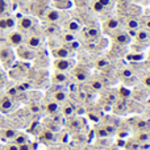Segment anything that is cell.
Returning a JSON list of instances; mask_svg holds the SVG:
<instances>
[{
	"label": "cell",
	"instance_id": "6da1fadb",
	"mask_svg": "<svg viewBox=\"0 0 150 150\" xmlns=\"http://www.w3.org/2000/svg\"><path fill=\"white\" fill-rule=\"evenodd\" d=\"M46 96L49 99H52L53 101H55L57 104H59V105H62L63 103L70 100V92L66 90L65 86L52 84L50 87H47Z\"/></svg>",
	"mask_w": 150,
	"mask_h": 150
},
{
	"label": "cell",
	"instance_id": "7a4b0ae2",
	"mask_svg": "<svg viewBox=\"0 0 150 150\" xmlns=\"http://www.w3.org/2000/svg\"><path fill=\"white\" fill-rule=\"evenodd\" d=\"M69 18V16L66 15L65 11H59L57 8H53V7H49L47 11L44 13L41 20L44 23H50V24H61L62 25L66 20Z\"/></svg>",
	"mask_w": 150,
	"mask_h": 150
},
{
	"label": "cell",
	"instance_id": "3957f363",
	"mask_svg": "<svg viewBox=\"0 0 150 150\" xmlns=\"http://www.w3.org/2000/svg\"><path fill=\"white\" fill-rule=\"evenodd\" d=\"M36 30V29H34ZM29 32V33L25 34V40H24V44L26 45V46H29L30 49L36 50V52H38V50L44 49V45H45V37L42 33H37V32Z\"/></svg>",
	"mask_w": 150,
	"mask_h": 150
},
{
	"label": "cell",
	"instance_id": "277c9868",
	"mask_svg": "<svg viewBox=\"0 0 150 150\" xmlns=\"http://www.w3.org/2000/svg\"><path fill=\"white\" fill-rule=\"evenodd\" d=\"M16 61V54L12 46H9L8 44L0 45V62L5 69H11L15 65Z\"/></svg>",
	"mask_w": 150,
	"mask_h": 150
},
{
	"label": "cell",
	"instance_id": "5b68a950",
	"mask_svg": "<svg viewBox=\"0 0 150 150\" xmlns=\"http://www.w3.org/2000/svg\"><path fill=\"white\" fill-rule=\"evenodd\" d=\"M37 25H38V20H37L34 16H32V15L23 16V17L17 21V24H16V26L18 28V30L23 32L24 34L34 30V29L37 28Z\"/></svg>",
	"mask_w": 150,
	"mask_h": 150
},
{
	"label": "cell",
	"instance_id": "8992f818",
	"mask_svg": "<svg viewBox=\"0 0 150 150\" xmlns=\"http://www.w3.org/2000/svg\"><path fill=\"white\" fill-rule=\"evenodd\" d=\"M70 75H71V79L79 84V83L87 82L91 76V73L84 65H76L73 70H71Z\"/></svg>",
	"mask_w": 150,
	"mask_h": 150
},
{
	"label": "cell",
	"instance_id": "52a82bcc",
	"mask_svg": "<svg viewBox=\"0 0 150 150\" xmlns=\"http://www.w3.org/2000/svg\"><path fill=\"white\" fill-rule=\"evenodd\" d=\"M52 7V3L50 0H34L30 4V13L34 17L42 18L44 13L47 11V8Z\"/></svg>",
	"mask_w": 150,
	"mask_h": 150
},
{
	"label": "cell",
	"instance_id": "ba28073f",
	"mask_svg": "<svg viewBox=\"0 0 150 150\" xmlns=\"http://www.w3.org/2000/svg\"><path fill=\"white\" fill-rule=\"evenodd\" d=\"M55 71H62V73H71V70L76 66L75 58H62V59H54L53 62Z\"/></svg>",
	"mask_w": 150,
	"mask_h": 150
},
{
	"label": "cell",
	"instance_id": "9c48e42d",
	"mask_svg": "<svg viewBox=\"0 0 150 150\" xmlns=\"http://www.w3.org/2000/svg\"><path fill=\"white\" fill-rule=\"evenodd\" d=\"M112 38V41L115 42V45H117V46H127V45L130 44V41H132V38H130V36L128 34L127 30H122V29H117V30H115L113 33L109 34Z\"/></svg>",
	"mask_w": 150,
	"mask_h": 150
},
{
	"label": "cell",
	"instance_id": "30bf717a",
	"mask_svg": "<svg viewBox=\"0 0 150 150\" xmlns=\"http://www.w3.org/2000/svg\"><path fill=\"white\" fill-rule=\"evenodd\" d=\"M15 54L17 55L20 59H23V61L26 62V61H33L34 58H36L37 52L33 50V49H30L29 46H26L25 44H23V45H20V46L16 47Z\"/></svg>",
	"mask_w": 150,
	"mask_h": 150
},
{
	"label": "cell",
	"instance_id": "8fae6325",
	"mask_svg": "<svg viewBox=\"0 0 150 150\" xmlns=\"http://www.w3.org/2000/svg\"><path fill=\"white\" fill-rule=\"evenodd\" d=\"M61 109V105L57 104L55 101H53L52 99H49L47 96H45V99L42 100V104H41V111H44L45 115L47 116H53V115L58 113Z\"/></svg>",
	"mask_w": 150,
	"mask_h": 150
},
{
	"label": "cell",
	"instance_id": "7c38bea8",
	"mask_svg": "<svg viewBox=\"0 0 150 150\" xmlns=\"http://www.w3.org/2000/svg\"><path fill=\"white\" fill-rule=\"evenodd\" d=\"M50 53H52L53 58L54 59H62V58H74L75 57V53H73L70 49H69L66 45H59V46L57 47H53L52 50H50Z\"/></svg>",
	"mask_w": 150,
	"mask_h": 150
},
{
	"label": "cell",
	"instance_id": "4fadbf2b",
	"mask_svg": "<svg viewBox=\"0 0 150 150\" xmlns=\"http://www.w3.org/2000/svg\"><path fill=\"white\" fill-rule=\"evenodd\" d=\"M24 40H25V34L23 33V32L20 30H11L9 34L7 36V42L9 46L12 47H17L20 46V45L24 44Z\"/></svg>",
	"mask_w": 150,
	"mask_h": 150
},
{
	"label": "cell",
	"instance_id": "5bb4252c",
	"mask_svg": "<svg viewBox=\"0 0 150 150\" xmlns=\"http://www.w3.org/2000/svg\"><path fill=\"white\" fill-rule=\"evenodd\" d=\"M120 79L125 83V84H136L138 82V76L134 74L132 67H122L120 70Z\"/></svg>",
	"mask_w": 150,
	"mask_h": 150
},
{
	"label": "cell",
	"instance_id": "9a60e30c",
	"mask_svg": "<svg viewBox=\"0 0 150 150\" xmlns=\"http://www.w3.org/2000/svg\"><path fill=\"white\" fill-rule=\"evenodd\" d=\"M16 107H17V104H16L13 96L5 95V96L0 98V112H3V113H9V112L15 111Z\"/></svg>",
	"mask_w": 150,
	"mask_h": 150
},
{
	"label": "cell",
	"instance_id": "2e32d148",
	"mask_svg": "<svg viewBox=\"0 0 150 150\" xmlns=\"http://www.w3.org/2000/svg\"><path fill=\"white\" fill-rule=\"evenodd\" d=\"M71 80V75L70 73H62V71H55L54 74H53L52 79H50V82H52V84H57V86H65Z\"/></svg>",
	"mask_w": 150,
	"mask_h": 150
},
{
	"label": "cell",
	"instance_id": "e0dca14e",
	"mask_svg": "<svg viewBox=\"0 0 150 150\" xmlns=\"http://www.w3.org/2000/svg\"><path fill=\"white\" fill-rule=\"evenodd\" d=\"M59 113L63 116V119H73L75 115H76V105L71 103L70 100H67L66 103H63L61 105Z\"/></svg>",
	"mask_w": 150,
	"mask_h": 150
},
{
	"label": "cell",
	"instance_id": "ac0fdd59",
	"mask_svg": "<svg viewBox=\"0 0 150 150\" xmlns=\"http://www.w3.org/2000/svg\"><path fill=\"white\" fill-rule=\"evenodd\" d=\"M16 18L11 15H4L0 16V30H13L16 28Z\"/></svg>",
	"mask_w": 150,
	"mask_h": 150
},
{
	"label": "cell",
	"instance_id": "d6986e66",
	"mask_svg": "<svg viewBox=\"0 0 150 150\" xmlns=\"http://www.w3.org/2000/svg\"><path fill=\"white\" fill-rule=\"evenodd\" d=\"M80 32H82V36L84 37L88 42L96 41V40H99V38H100V36H101V30L99 28H96V26L84 28V29H82Z\"/></svg>",
	"mask_w": 150,
	"mask_h": 150
},
{
	"label": "cell",
	"instance_id": "ffe728a7",
	"mask_svg": "<svg viewBox=\"0 0 150 150\" xmlns=\"http://www.w3.org/2000/svg\"><path fill=\"white\" fill-rule=\"evenodd\" d=\"M41 33L44 34V37H55L59 34V26L57 24H50V23H44L41 29Z\"/></svg>",
	"mask_w": 150,
	"mask_h": 150
},
{
	"label": "cell",
	"instance_id": "44dd1931",
	"mask_svg": "<svg viewBox=\"0 0 150 150\" xmlns=\"http://www.w3.org/2000/svg\"><path fill=\"white\" fill-rule=\"evenodd\" d=\"M101 28H103L104 33L111 34V33H113L115 30L120 29V21L117 20V18H115V17H111V18H108V20L104 21Z\"/></svg>",
	"mask_w": 150,
	"mask_h": 150
},
{
	"label": "cell",
	"instance_id": "7402d4cb",
	"mask_svg": "<svg viewBox=\"0 0 150 150\" xmlns=\"http://www.w3.org/2000/svg\"><path fill=\"white\" fill-rule=\"evenodd\" d=\"M62 25H63V28H65V30L70 32V33L76 34L82 30V24H80L78 20H75V18H67Z\"/></svg>",
	"mask_w": 150,
	"mask_h": 150
},
{
	"label": "cell",
	"instance_id": "603a6c76",
	"mask_svg": "<svg viewBox=\"0 0 150 150\" xmlns=\"http://www.w3.org/2000/svg\"><path fill=\"white\" fill-rule=\"evenodd\" d=\"M134 38H136V44L137 45H145L146 46L150 42V32H148L144 28H140L137 30V33H136Z\"/></svg>",
	"mask_w": 150,
	"mask_h": 150
},
{
	"label": "cell",
	"instance_id": "cb8c5ba5",
	"mask_svg": "<svg viewBox=\"0 0 150 150\" xmlns=\"http://www.w3.org/2000/svg\"><path fill=\"white\" fill-rule=\"evenodd\" d=\"M52 7L59 11H67L73 7V0H52Z\"/></svg>",
	"mask_w": 150,
	"mask_h": 150
},
{
	"label": "cell",
	"instance_id": "d4e9b609",
	"mask_svg": "<svg viewBox=\"0 0 150 150\" xmlns=\"http://www.w3.org/2000/svg\"><path fill=\"white\" fill-rule=\"evenodd\" d=\"M90 87L92 91L98 92V91H101L104 87H105V83L103 82V79L100 78H96V76H90Z\"/></svg>",
	"mask_w": 150,
	"mask_h": 150
},
{
	"label": "cell",
	"instance_id": "484cf974",
	"mask_svg": "<svg viewBox=\"0 0 150 150\" xmlns=\"http://www.w3.org/2000/svg\"><path fill=\"white\" fill-rule=\"evenodd\" d=\"M40 138H41V141L45 144H52V142H54V141H57V134L49 129H44L42 133L40 134Z\"/></svg>",
	"mask_w": 150,
	"mask_h": 150
},
{
	"label": "cell",
	"instance_id": "4316f807",
	"mask_svg": "<svg viewBox=\"0 0 150 150\" xmlns=\"http://www.w3.org/2000/svg\"><path fill=\"white\" fill-rule=\"evenodd\" d=\"M127 30H138L141 28V21L137 17H129L125 23Z\"/></svg>",
	"mask_w": 150,
	"mask_h": 150
},
{
	"label": "cell",
	"instance_id": "83f0119b",
	"mask_svg": "<svg viewBox=\"0 0 150 150\" xmlns=\"http://www.w3.org/2000/svg\"><path fill=\"white\" fill-rule=\"evenodd\" d=\"M59 38H61V42H62V44H70V42L78 40L75 33H70V32H66V30L62 32V33H59Z\"/></svg>",
	"mask_w": 150,
	"mask_h": 150
},
{
	"label": "cell",
	"instance_id": "f1b7e54d",
	"mask_svg": "<svg viewBox=\"0 0 150 150\" xmlns=\"http://www.w3.org/2000/svg\"><path fill=\"white\" fill-rule=\"evenodd\" d=\"M12 141H13V144H16V145H23V144L29 142V136L26 134V133H20L18 132Z\"/></svg>",
	"mask_w": 150,
	"mask_h": 150
},
{
	"label": "cell",
	"instance_id": "f546056e",
	"mask_svg": "<svg viewBox=\"0 0 150 150\" xmlns=\"http://www.w3.org/2000/svg\"><path fill=\"white\" fill-rule=\"evenodd\" d=\"M11 11V1L9 0H0V16L8 15Z\"/></svg>",
	"mask_w": 150,
	"mask_h": 150
},
{
	"label": "cell",
	"instance_id": "4dcf8cb0",
	"mask_svg": "<svg viewBox=\"0 0 150 150\" xmlns=\"http://www.w3.org/2000/svg\"><path fill=\"white\" fill-rule=\"evenodd\" d=\"M59 138V141L63 144V145H66V144L69 142V140H70V134H69V132H66V130H63V132H61L57 136V140Z\"/></svg>",
	"mask_w": 150,
	"mask_h": 150
},
{
	"label": "cell",
	"instance_id": "1f68e13d",
	"mask_svg": "<svg viewBox=\"0 0 150 150\" xmlns=\"http://www.w3.org/2000/svg\"><path fill=\"white\" fill-rule=\"evenodd\" d=\"M137 141H140V142H148V141H150V134L146 132H140L137 134Z\"/></svg>",
	"mask_w": 150,
	"mask_h": 150
},
{
	"label": "cell",
	"instance_id": "d6a6232c",
	"mask_svg": "<svg viewBox=\"0 0 150 150\" xmlns=\"http://www.w3.org/2000/svg\"><path fill=\"white\" fill-rule=\"evenodd\" d=\"M17 130L16 129H5L4 130V137L7 138V140H13L15 138V136L17 134Z\"/></svg>",
	"mask_w": 150,
	"mask_h": 150
},
{
	"label": "cell",
	"instance_id": "836d02e7",
	"mask_svg": "<svg viewBox=\"0 0 150 150\" xmlns=\"http://www.w3.org/2000/svg\"><path fill=\"white\" fill-rule=\"evenodd\" d=\"M95 133H96V136H98V137H100V138H107V137H109L108 133L105 132V129H104L103 127H101V128H96V129H95Z\"/></svg>",
	"mask_w": 150,
	"mask_h": 150
},
{
	"label": "cell",
	"instance_id": "e575fe53",
	"mask_svg": "<svg viewBox=\"0 0 150 150\" xmlns=\"http://www.w3.org/2000/svg\"><path fill=\"white\" fill-rule=\"evenodd\" d=\"M141 82H142V86L145 88H150V74H146L145 76L141 79Z\"/></svg>",
	"mask_w": 150,
	"mask_h": 150
},
{
	"label": "cell",
	"instance_id": "d590c367",
	"mask_svg": "<svg viewBox=\"0 0 150 150\" xmlns=\"http://www.w3.org/2000/svg\"><path fill=\"white\" fill-rule=\"evenodd\" d=\"M142 24H144V29L150 32V17H144V20L141 21V25H142Z\"/></svg>",
	"mask_w": 150,
	"mask_h": 150
},
{
	"label": "cell",
	"instance_id": "8d00e7d4",
	"mask_svg": "<svg viewBox=\"0 0 150 150\" xmlns=\"http://www.w3.org/2000/svg\"><path fill=\"white\" fill-rule=\"evenodd\" d=\"M18 150H33V148H32L30 142H26L23 144V145H18Z\"/></svg>",
	"mask_w": 150,
	"mask_h": 150
},
{
	"label": "cell",
	"instance_id": "74e56055",
	"mask_svg": "<svg viewBox=\"0 0 150 150\" xmlns=\"http://www.w3.org/2000/svg\"><path fill=\"white\" fill-rule=\"evenodd\" d=\"M5 80H7V74L3 69H0V84H4Z\"/></svg>",
	"mask_w": 150,
	"mask_h": 150
},
{
	"label": "cell",
	"instance_id": "f35d334b",
	"mask_svg": "<svg viewBox=\"0 0 150 150\" xmlns=\"http://www.w3.org/2000/svg\"><path fill=\"white\" fill-rule=\"evenodd\" d=\"M4 150H18V145H16V144H9V145H7L4 148Z\"/></svg>",
	"mask_w": 150,
	"mask_h": 150
},
{
	"label": "cell",
	"instance_id": "ab89813d",
	"mask_svg": "<svg viewBox=\"0 0 150 150\" xmlns=\"http://www.w3.org/2000/svg\"><path fill=\"white\" fill-rule=\"evenodd\" d=\"M145 70H146V74H150V61H149V62H146L145 63Z\"/></svg>",
	"mask_w": 150,
	"mask_h": 150
},
{
	"label": "cell",
	"instance_id": "60d3db41",
	"mask_svg": "<svg viewBox=\"0 0 150 150\" xmlns=\"http://www.w3.org/2000/svg\"><path fill=\"white\" fill-rule=\"evenodd\" d=\"M59 150H71V148H70L69 145H62V146L59 148Z\"/></svg>",
	"mask_w": 150,
	"mask_h": 150
},
{
	"label": "cell",
	"instance_id": "b9f144b4",
	"mask_svg": "<svg viewBox=\"0 0 150 150\" xmlns=\"http://www.w3.org/2000/svg\"><path fill=\"white\" fill-rule=\"evenodd\" d=\"M28 1H34V0H28Z\"/></svg>",
	"mask_w": 150,
	"mask_h": 150
},
{
	"label": "cell",
	"instance_id": "7bdbcfd3",
	"mask_svg": "<svg viewBox=\"0 0 150 150\" xmlns=\"http://www.w3.org/2000/svg\"><path fill=\"white\" fill-rule=\"evenodd\" d=\"M149 61H150V54H149Z\"/></svg>",
	"mask_w": 150,
	"mask_h": 150
}]
</instances>
